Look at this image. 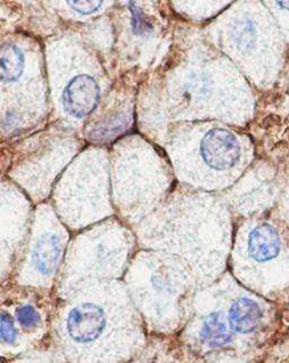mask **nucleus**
<instances>
[{
	"label": "nucleus",
	"mask_w": 289,
	"mask_h": 363,
	"mask_svg": "<svg viewBox=\"0 0 289 363\" xmlns=\"http://www.w3.org/2000/svg\"><path fill=\"white\" fill-rule=\"evenodd\" d=\"M200 151L205 162L210 168L218 171L234 167L241 155V147L237 137L222 128L212 129L205 135Z\"/></svg>",
	"instance_id": "1"
},
{
	"label": "nucleus",
	"mask_w": 289,
	"mask_h": 363,
	"mask_svg": "<svg viewBox=\"0 0 289 363\" xmlns=\"http://www.w3.org/2000/svg\"><path fill=\"white\" fill-rule=\"evenodd\" d=\"M100 100V87L92 76L78 75L68 83L62 93L66 111L75 118H85L94 111Z\"/></svg>",
	"instance_id": "2"
},
{
	"label": "nucleus",
	"mask_w": 289,
	"mask_h": 363,
	"mask_svg": "<svg viewBox=\"0 0 289 363\" xmlns=\"http://www.w3.org/2000/svg\"><path fill=\"white\" fill-rule=\"evenodd\" d=\"M67 332L77 343H89L98 337L106 326L104 313L93 303H81L68 315Z\"/></svg>",
	"instance_id": "3"
},
{
	"label": "nucleus",
	"mask_w": 289,
	"mask_h": 363,
	"mask_svg": "<svg viewBox=\"0 0 289 363\" xmlns=\"http://www.w3.org/2000/svg\"><path fill=\"white\" fill-rule=\"evenodd\" d=\"M280 238L269 224H262L249 235V252L256 262H268L278 256Z\"/></svg>",
	"instance_id": "4"
},
{
	"label": "nucleus",
	"mask_w": 289,
	"mask_h": 363,
	"mask_svg": "<svg viewBox=\"0 0 289 363\" xmlns=\"http://www.w3.org/2000/svg\"><path fill=\"white\" fill-rule=\"evenodd\" d=\"M261 317V309L258 303L246 298L234 302L230 311L232 330L241 334H246L256 330Z\"/></svg>",
	"instance_id": "5"
},
{
	"label": "nucleus",
	"mask_w": 289,
	"mask_h": 363,
	"mask_svg": "<svg viewBox=\"0 0 289 363\" xmlns=\"http://www.w3.org/2000/svg\"><path fill=\"white\" fill-rule=\"evenodd\" d=\"M62 252V243L56 235H45L40 237L33 252V262L36 269L43 275L52 274L56 269Z\"/></svg>",
	"instance_id": "6"
},
{
	"label": "nucleus",
	"mask_w": 289,
	"mask_h": 363,
	"mask_svg": "<svg viewBox=\"0 0 289 363\" xmlns=\"http://www.w3.org/2000/svg\"><path fill=\"white\" fill-rule=\"evenodd\" d=\"M24 55L17 45L6 43L0 47V81L11 83L22 76Z\"/></svg>",
	"instance_id": "7"
},
{
	"label": "nucleus",
	"mask_w": 289,
	"mask_h": 363,
	"mask_svg": "<svg viewBox=\"0 0 289 363\" xmlns=\"http://www.w3.org/2000/svg\"><path fill=\"white\" fill-rule=\"evenodd\" d=\"M200 334L203 342L209 347H224L231 342V336L220 319V313H212L205 320Z\"/></svg>",
	"instance_id": "8"
},
{
	"label": "nucleus",
	"mask_w": 289,
	"mask_h": 363,
	"mask_svg": "<svg viewBox=\"0 0 289 363\" xmlns=\"http://www.w3.org/2000/svg\"><path fill=\"white\" fill-rule=\"evenodd\" d=\"M17 319L22 326L26 328H35L41 323V317L39 313L32 308L31 306H24L20 308L16 313Z\"/></svg>",
	"instance_id": "9"
},
{
	"label": "nucleus",
	"mask_w": 289,
	"mask_h": 363,
	"mask_svg": "<svg viewBox=\"0 0 289 363\" xmlns=\"http://www.w3.org/2000/svg\"><path fill=\"white\" fill-rule=\"evenodd\" d=\"M0 337L9 344L14 343L16 338L14 323L7 313H0Z\"/></svg>",
	"instance_id": "10"
},
{
	"label": "nucleus",
	"mask_w": 289,
	"mask_h": 363,
	"mask_svg": "<svg viewBox=\"0 0 289 363\" xmlns=\"http://www.w3.org/2000/svg\"><path fill=\"white\" fill-rule=\"evenodd\" d=\"M129 6H130L131 11H132V28H134V31L138 34L149 32L152 30V26L146 20V17L144 16L142 11H140L135 3H131Z\"/></svg>",
	"instance_id": "11"
},
{
	"label": "nucleus",
	"mask_w": 289,
	"mask_h": 363,
	"mask_svg": "<svg viewBox=\"0 0 289 363\" xmlns=\"http://www.w3.org/2000/svg\"><path fill=\"white\" fill-rule=\"evenodd\" d=\"M68 5L79 14H93L101 9L103 1H68Z\"/></svg>",
	"instance_id": "12"
},
{
	"label": "nucleus",
	"mask_w": 289,
	"mask_h": 363,
	"mask_svg": "<svg viewBox=\"0 0 289 363\" xmlns=\"http://www.w3.org/2000/svg\"><path fill=\"white\" fill-rule=\"evenodd\" d=\"M237 43L239 45H251L253 43V35H254V31H253L252 26L249 23L244 24V26L239 28V30H237Z\"/></svg>",
	"instance_id": "13"
},
{
	"label": "nucleus",
	"mask_w": 289,
	"mask_h": 363,
	"mask_svg": "<svg viewBox=\"0 0 289 363\" xmlns=\"http://www.w3.org/2000/svg\"><path fill=\"white\" fill-rule=\"evenodd\" d=\"M278 5L281 9H288L289 11V1H279Z\"/></svg>",
	"instance_id": "14"
}]
</instances>
